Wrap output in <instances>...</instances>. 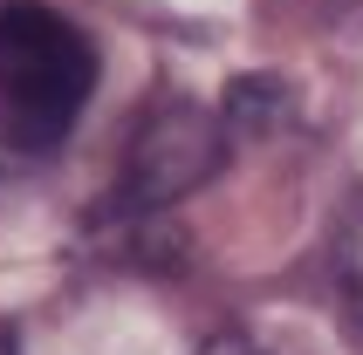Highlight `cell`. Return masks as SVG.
Wrapping results in <instances>:
<instances>
[{
    "label": "cell",
    "instance_id": "obj_5",
    "mask_svg": "<svg viewBox=\"0 0 363 355\" xmlns=\"http://www.w3.org/2000/svg\"><path fill=\"white\" fill-rule=\"evenodd\" d=\"M0 355H21V335H14V321H0Z\"/></svg>",
    "mask_w": 363,
    "mask_h": 355
},
{
    "label": "cell",
    "instance_id": "obj_4",
    "mask_svg": "<svg viewBox=\"0 0 363 355\" xmlns=\"http://www.w3.org/2000/svg\"><path fill=\"white\" fill-rule=\"evenodd\" d=\"M199 355H274L267 342H254V335H213Z\"/></svg>",
    "mask_w": 363,
    "mask_h": 355
},
{
    "label": "cell",
    "instance_id": "obj_2",
    "mask_svg": "<svg viewBox=\"0 0 363 355\" xmlns=\"http://www.w3.org/2000/svg\"><path fill=\"white\" fill-rule=\"evenodd\" d=\"M220 123L206 117L199 103H158L144 117L138 144H130V164H123V205H172L199 185L213 164H220Z\"/></svg>",
    "mask_w": 363,
    "mask_h": 355
},
{
    "label": "cell",
    "instance_id": "obj_3",
    "mask_svg": "<svg viewBox=\"0 0 363 355\" xmlns=\"http://www.w3.org/2000/svg\"><path fill=\"white\" fill-rule=\"evenodd\" d=\"M336 294H343L350 328L363 335V192L350 198L343 219H336Z\"/></svg>",
    "mask_w": 363,
    "mask_h": 355
},
{
    "label": "cell",
    "instance_id": "obj_1",
    "mask_svg": "<svg viewBox=\"0 0 363 355\" xmlns=\"http://www.w3.org/2000/svg\"><path fill=\"white\" fill-rule=\"evenodd\" d=\"M96 89V48L48 0H0V144L48 158Z\"/></svg>",
    "mask_w": 363,
    "mask_h": 355
}]
</instances>
